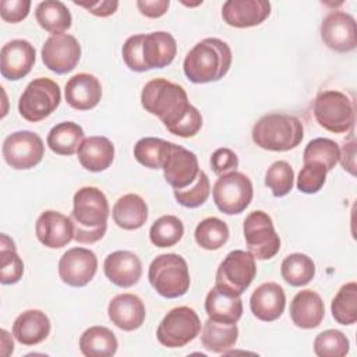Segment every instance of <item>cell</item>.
Wrapping results in <instances>:
<instances>
[{
    "instance_id": "bcb514c9",
    "label": "cell",
    "mask_w": 357,
    "mask_h": 357,
    "mask_svg": "<svg viewBox=\"0 0 357 357\" xmlns=\"http://www.w3.org/2000/svg\"><path fill=\"white\" fill-rule=\"evenodd\" d=\"M209 163H211L212 172L218 176H222L238 167V156L230 148H218L211 155Z\"/></svg>"
},
{
    "instance_id": "74e56055",
    "label": "cell",
    "mask_w": 357,
    "mask_h": 357,
    "mask_svg": "<svg viewBox=\"0 0 357 357\" xmlns=\"http://www.w3.org/2000/svg\"><path fill=\"white\" fill-rule=\"evenodd\" d=\"M333 319L340 325H353L357 321V283L343 284L331 303Z\"/></svg>"
},
{
    "instance_id": "816d5d0a",
    "label": "cell",
    "mask_w": 357,
    "mask_h": 357,
    "mask_svg": "<svg viewBox=\"0 0 357 357\" xmlns=\"http://www.w3.org/2000/svg\"><path fill=\"white\" fill-rule=\"evenodd\" d=\"M1 346H3L1 347V354L3 356H6V353H7L6 349H8L10 354H13V351H14V342H13L11 336L8 335V332L6 329H1Z\"/></svg>"
},
{
    "instance_id": "7402d4cb",
    "label": "cell",
    "mask_w": 357,
    "mask_h": 357,
    "mask_svg": "<svg viewBox=\"0 0 357 357\" xmlns=\"http://www.w3.org/2000/svg\"><path fill=\"white\" fill-rule=\"evenodd\" d=\"M107 315L112 324L119 329L131 332L142 326L146 310L142 300L132 293H121L114 296L107 305Z\"/></svg>"
},
{
    "instance_id": "d590c367",
    "label": "cell",
    "mask_w": 357,
    "mask_h": 357,
    "mask_svg": "<svg viewBox=\"0 0 357 357\" xmlns=\"http://www.w3.org/2000/svg\"><path fill=\"white\" fill-rule=\"evenodd\" d=\"M229 226L219 218L209 216L202 219L194 231L197 244L208 251L222 248L229 240Z\"/></svg>"
},
{
    "instance_id": "5bb4252c",
    "label": "cell",
    "mask_w": 357,
    "mask_h": 357,
    "mask_svg": "<svg viewBox=\"0 0 357 357\" xmlns=\"http://www.w3.org/2000/svg\"><path fill=\"white\" fill-rule=\"evenodd\" d=\"M98 271L95 252L85 247H73L59 259V276L63 283L71 287L86 286Z\"/></svg>"
},
{
    "instance_id": "603a6c76",
    "label": "cell",
    "mask_w": 357,
    "mask_h": 357,
    "mask_svg": "<svg viewBox=\"0 0 357 357\" xmlns=\"http://www.w3.org/2000/svg\"><path fill=\"white\" fill-rule=\"evenodd\" d=\"M286 294L280 284L265 282L259 284L250 297L252 315L264 322L276 321L284 311Z\"/></svg>"
},
{
    "instance_id": "681fc988",
    "label": "cell",
    "mask_w": 357,
    "mask_h": 357,
    "mask_svg": "<svg viewBox=\"0 0 357 357\" xmlns=\"http://www.w3.org/2000/svg\"><path fill=\"white\" fill-rule=\"evenodd\" d=\"M170 6L169 0H138L137 7L139 13L148 18H159L166 14Z\"/></svg>"
},
{
    "instance_id": "277c9868",
    "label": "cell",
    "mask_w": 357,
    "mask_h": 357,
    "mask_svg": "<svg viewBox=\"0 0 357 357\" xmlns=\"http://www.w3.org/2000/svg\"><path fill=\"white\" fill-rule=\"evenodd\" d=\"M251 135L254 144L262 149L286 152L300 145L304 137V127L296 116L269 113L254 124Z\"/></svg>"
},
{
    "instance_id": "ac0fdd59",
    "label": "cell",
    "mask_w": 357,
    "mask_h": 357,
    "mask_svg": "<svg viewBox=\"0 0 357 357\" xmlns=\"http://www.w3.org/2000/svg\"><path fill=\"white\" fill-rule=\"evenodd\" d=\"M35 234L45 247L63 248L74 240V225L70 216L47 209L36 219Z\"/></svg>"
},
{
    "instance_id": "8d00e7d4",
    "label": "cell",
    "mask_w": 357,
    "mask_h": 357,
    "mask_svg": "<svg viewBox=\"0 0 357 357\" xmlns=\"http://www.w3.org/2000/svg\"><path fill=\"white\" fill-rule=\"evenodd\" d=\"M24 273V262L17 254L15 243L6 233L0 236V282L14 284L20 282Z\"/></svg>"
},
{
    "instance_id": "4fadbf2b",
    "label": "cell",
    "mask_w": 357,
    "mask_h": 357,
    "mask_svg": "<svg viewBox=\"0 0 357 357\" xmlns=\"http://www.w3.org/2000/svg\"><path fill=\"white\" fill-rule=\"evenodd\" d=\"M45 67L56 74L73 71L81 59V45L70 33L50 35L40 50Z\"/></svg>"
},
{
    "instance_id": "60d3db41",
    "label": "cell",
    "mask_w": 357,
    "mask_h": 357,
    "mask_svg": "<svg viewBox=\"0 0 357 357\" xmlns=\"http://www.w3.org/2000/svg\"><path fill=\"white\" fill-rule=\"evenodd\" d=\"M312 346L318 357H344L350 350V340L342 331L326 329L315 336Z\"/></svg>"
},
{
    "instance_id": "8992f818",
    "label": "cell",
    "mask_w": 357,
    "mask_h": 357,
    "mask_svg": "<svg viewBox=\"0 0 357 357\" xmlns=\"http://www.w3.org/2000/svg\"><path fill=\"white\" fill-rule=\"evenodd\" d=\"M314 117L326 131L343 134L353 130L356 123V103L347 93L326 89L317 95L314 100Z\"/></svg>"
},
{
    "instance_id": "b9f144b4",
    "label": "cell",
    "mask_w": 357,
    "mask_h": 357,
    "mask_svg": "<svg viewBox=\"0 0 357 357\" xmlns=\"http://www.w3.org/2000/svg\"><path fill=\"white\" fill-rule=\"evenodd\" d=\"M265 185L276 198L287 195L294 185V170L290 163L286 160L273 162L265 172Z\"/></svg>"
},
{
    "instance_id": "44dd1931",
    "label": "cell",
    "mask_w": 357,
    "mask_h": 357,
    "mask_svg": "<svg viewBox=\"0 0 357 357\" xmlns=\"http://www.w3.org/2000/svg\"><path fill=\"white\" fill-rule=\"evenodd\" d=\"M106 278L116 286L128 289L138 283L142 275V262L139 257L127 250L110 252L103 261Z\"/></svg>"
},
{
    "instance_id": "9c48e42d",
    "label": "cell",
    "mask_w": 357,
    "mask_h": 357,
    "mask_svg": "<svg viewBox=\"0 0 357 357\" xmlns=\"http://www.w3.org/2000/svg\"><path fill=\"white\" fill-rule=\"evenodd\" d=\"M213 202L226 215L244 212L252 201L254 188L248 176L233 170L219 176L212 188Z\"/></svg>"
},
{
    "instance_id": "7c38bea8",
    "label": "cell",
    "mask_w": 357,
    "mask_h": 357,
    "mask_svg": "<svg viewBox=\"0 0 357 357\" xmlns=\"http://www.w3.org/2000/svg\"><path fill=\"white\" fill-rule=\"evenodd\" d=\"M1 153L10 167L15 170H28L42 162L45 156V144L33 131H15L4 139Z\"/></svg>"
},
{
    "instance_id": "2e32d148",
    "label": "cell",
    "mask_w": 357,
    "mask_h": 357,
    "mask_svg": "<svg viewBox=\"0 0 357 357\" xmlns=\"http://www.w3.org/2000/svg\"><path fill=\"white\" fill-rule=\"evenodd\" d=\"M162 169L166 183L173 187V190L191 185L201 170L197 155L174 142H172L170 152Z\"/></svg>"
},
{
    "instance_id": "7bdbcfd3",
    "label": "cell",
    "mask_w": 357,
    "mask_h": 357,
    "mask_svg": "<svg viewBox=\"0 0 357 357\" xmlns=\"http://www.w3.org/2000/svg\"><path fill=\"white\" fill-rule=\"evenodd\" d=\"M211 194V183L204 170H199L195 181L188 185L187 188L181 190H173V195L184 208H198L205 204Z\"/></svg>"
},
{
    "instance_id": "ee69618b",
    "label": "cell",
    "mask_w": 357,
    "mask_h": 357,
    "mask_svg": "<svg viewBox=\"0 0 357 357\" xmlns=\"http://www.w3.org/2000/svg\"><path fill=\"white\" fill-rule=\"evenodd\" d=\"M328 170L317 162L304 163L297 176V188L304 194H317L326 181Z\"/></svg>"
},
{
    "instance_id": "484cf974",
    "label": "cell",
    "mask_w": 357,
    "mask_h": 357,
    "mask_svg": "<svg viewBox=\"0 0 357 357\" xmlns=\"http://www.w3.org/2000/svg\"><path fill=\"white\" fill-rule=\"evenodd\" d=\"M205 312L215 322L237 324L243 315V300L215 284L205 297Z\"/></svg>"
},
{
    "instance_id": "ffe728a7",
    "label": "cell",
    "mask_w": 357,
    "mask_h": 357,
    "mask_svg": "<svg viewBox=\"0 0 357 357\" xmlns=\"http://www.w3.org/2000/svg\"><path fill=\"white\" fill-rule=\"evenodd\" d=\"M269 14L271 3L266 0H227L222 6V18L233 28L257 26Z\"/></svg>"
},
{
    "instance_id": "83f0119b",
    "label": "cell",
    "mask_w": 357,
    "mask_h": 357,
    "mask_svg": "<svg viewBox=\"0 0 357 357\" xmlns=\"http://www.w3.org/2000/svg\"><path fill=\"white\" fill-rule=\"evenodd\" d=\"M52 325L49 317L40 310H26L21 312L13 324L15 340L24 346L42 343L50 333Z\"/></svg>"
},
{
    "instance_id": "ab89813d",
    "label": "cell",
    "mask_w": 357,
    "mask_h": 357,
    "mask_svg": "<svg viewBox=\"0 0 357 357\" xmlns=\"http://www.w3.org/2000/svg\"><path fill=\"white\" fill-rule=\"evenodd\" d=\"M340 148L331 138H314L311 139L303 152V162L321 163L328 172H331L339 162Z\"/></svg>"
},
{
    "instance_id": "7a4b0ae2",
    "label": "cell",
    "mask_w": 357,
    "mask_h": 357,
    "mask_svg": "<svg viewBox=\"0 0 357 357\" xmlns=\"http://www.w3.org/2000/svg\"><path fill=\"white\" fill-rule=\"evenodd\" d=\"M110 206L106 195L98 187H81L73 198L70 215L74 225V240L79 244H93L103 238L107 230Z\"/></svg>"
},
{
    "instance_id": "cb8c5ba5",
    "label": "cell",
    "mask_w": 357,
    "mask_h": 357,
    "mask_svg": "<svg viewBox=\"0 0 357 357\" xmlns=\"http://www.w3.org/2000/svg\"><path fill=\"white\" fill-rule=\"evenodd\" d=\"M64 98L75 110H91L102 99L100 81L89 73H78L66 82Z\"/></svg>"
},
{
    "instance_id": "e575fe53",
    "label": "cell",
    "mask_w": 357,
    "mask_h": 357,
    "mask_svg": "<svg viewBox=\"0 0 357 357\" xmlns=\"http://www.w3.org/2000/svg\"><path fill=\"white\" fill-rule=\"evenodd\" d=\"M172 142L156 137H144L134 145L135 160L148 169H162L170 152Z\"/></svg>"
},
{
    "instance_id": "6da1fadb",
    "label": "cell",
    "mask_w": 357,
    "mask_h": 357,
    "mask_svg": "<svg viewBox=\"0 0 357 357\" xmlns=\"http://www.w3.org/2000/svg\"><path fill=\"white\" fill-rule=\"evenodd\" d=\"M141 105L177 137H194L202 127V116L190 103L185 89L166 78H153L144 85Z\"/></svg>"
},
{
    "instance_id": "d6a6232c",
    "label": "cell",
    "mask_w": 357,
    "mask_h": 357,
    "mask_svg": "<svg viewBox=\"0 0 357 357\" xmlns=\"http://www.w3.org/2000/svg\"><path fill=\"white\" fill-rule=\"evenodd\" d=\"M36 22L45 31L52 35L64 33L71 28L73 17L70 10L63 1L59 0H45L40 1L35 8Z\"/></svg>"
},
{
    "instance_id": "1f68e13d",
    "label": "cell",
    "mask_w": 357,
    "mask_h": 357,
    "mask_svg": "<svg viewBox=\"0 0 357 357\" xmlns=\"http://www.w3.org/2000/svg\"><path fill=\"white\" fill-rule=\"evenodd\" d=\"M82 141L84 130L74 121H61L53 126L46 138V144L50 151L61 156L74 155Z\"/></svg>"
},
{
    "instance_id": "f35d334b",
    "label": "cell",
    "mask_w": 357,
    "mask_h": 357,
    "mask_svg": "<svg viewBox=\"0 0 357 357\" xmlns=\"http://www.w3.org/2000/svg\"><path fill=\"white\" fill-rule=\"evenodd\" d=\"M184 234L183 222L174 215H163L149 229V240L155 247L167 248L177 244Z\"/></svg>"
},
{
    "instance_id": "4dcf8cb0",
    "label": "cell",
    "mask_w": 357,
    "mask_h": 357,
    "mask_svg": "<svg viewBox=\"0 0 357 357\" xmlns=\"http://www.w3.org/2000/svg\"><path fill=\"white\" fill-rule=\"evenodd\" d=\"M238 339V328L237 324H222L215 322L212 319H206L204 322L201 343L205 350L218 354H226L230 349H233Z\"/></svg>"
},
{
    "instance_id": "9a60e30c",
    "label": "cell",
    "mask_w": 357,
    "mask_h": 357,
    "mask_svg": "<svg viewBox=\"0 0 357 357\" xmlns=\"http://www.w3.org/2000/svg\"><path fill=\"white\" fill-rule=\"evenodd\" d=\"M319 33L324 45L337 53L351 52L357 46L356 20L349 13H329L321 22Z\"/></svg>"
},
{
    "instance_id": "f546056e",
    "label": "cell",
    "mask_w": 357,
    "mask_h": 357,
    "mask_svg": "<svg viewBox=\"0 0 357 357\" xmlns=\"http://www.w3.org/2000/svg\"><path fill=\"white\" fill-rule=\"evenodd\" d=\"M78 346L86 357H112L117 351L119 342L109 328L95 325L82 332Z\"/></svg>"
},
{
    "instance_id": "f907efd6",
    "label": "cell",
    "mask_w": 357,
    "mask_h": 357,
    "mask_svg": "<svg viewBox=\"0 0 357 357\" xmlns=\"http://www.w3.org/2000/svg\"><path fill=\"white\" fill-rule=\"evenodd\" d=\"M339 162L342 163L343 169L347 170L350 174H356V141L351 139L350 142H344L343 148L340 149Z\"/></svg>"
},
{
    "instance_id": "836d02e7",
    "label": "cell",
    "mask_w": 357,
    "mask_h": 357,
    "mask_svg": "<svg viewBox=\"0 0 357 357\" xmlns=\"http://www.w3.org/2000/svg\"><path fill=\"white\" fill-rule=\"evenodd\" d=\"M280 275L290 286H305L315 276V262L307 254L293 252L282 261Z\"/></svg>"
},
{
    "instance_id": "4316f807",
    "label": "cell",
    "mask_w": 357,
    "mask_h": 357,
    "mask_svg": "<svg viewBox=\"0 0 357 357\" xmlns=\"http://www.w3.org/2000/svg\"><path fill=\"white\" fill-rule=\"evenodd\" d=\"M78 162L92 173H99L110 167L114 160V145L103 135H91L84 138L78 151Z\"/></svg>"
},
{
    "instance_id": "d4e9b609",
    "label": "cell",
    "mask_w": 357,
    "mask_h": 357,
    "mask_svg": "<svg viewBox=\"0 0 357 357\" xmlns=\"http://www.w3.org/2000/svg\"><path fill=\"white\" fill-rule=\"evenodd\" d=\"M290 318L297 328L314 329L325 317V305L321 296L310 289L300 290L290 301Z\"/></svg>"
},
{
    "instance_id": "ba28073f",
    "label": "cell",
    "mask_w": 357,
    "mask_h": 357,
    "mask_svg": "<svg viewBox=\"0 0 357 357\" xmlns=\"http://www.w3.org/2000/svg\"><path fill=\"white\" fill-rule=\"evenodd\" d=\"M201 332V319L195 310L187 305L172 308L160 321L156 337L167 349L184 347Z\"/></svg>"
},
{
    "instance_id": "f1b7e54d",
    "label": "cell",
    "mask_w": 357,
    "mask_h": 357,
    "mask_svg": "<svg viewBox=\"0 0 357 357\" xmlns=\"http://www.w3.org/2000/svg\"><path fill=\"white\" fill-rule=\"evenodd\" d=\"M112 218L120 229L137 230L148 220V205L138 194H124L114 202Z\"/></svg>"
},
{
    "instance_id": "d6986e66",
    "label": "cell",
    "mask_w": 357,
    "mask_h": 357,
    "mask_svg": "<svg viewBox=\"0 0 357 357\" xmlns=\"http://www.w3.org/2000/svg\"><path fill=\"white\" fill-rule=\"evenodd\" d=\"M177 53V42L174 36L166 31L142 33L141 61L145 68H163L172 64Z\"/></svg>"
},
{
    "instance_id": "5b68a950",
    "label": "cell",
    "mask_w": 357,
    "mask_h": 357,
    "mask_svg": "<svg viewBox=\"0 0 357 357\" xmlns=\"http://www.w3.org/2000/svg\"><path fill=\"white\" fill-rule=\"evenodd\" d=\"M148 279L156 293L165 298L184 296L191 284L187 261L174 252L158 255L149 265Z\"/></svg>"
},
{
    "instance_id": "c3c4849f",
    "label": "cell",
    "mask_w": 357,
    "mask_h": 357,
    "mask_svg": "<svg viewBox=\"0 0 357 357\" xmlns=\"http://www.w3.org/2000/svg\"><path fill=\"white\" fill-rule=\"evenodd\" d=\"M74 4L84 7L91 14L96 17H109L113 15L119 8L117 0H96V1H75Z\"/></svg>"
},
{
    "instance_id": "f6af8a7d",
    "label": "cell",
    "mask_w": 357,
    "mask_h": 357,
    "mask_svg": "<svg viewBox=\"0 0 357 357\" xmlns=\"http://www.w3.org/2000/svg\"><path fill=\"white\" fill-rule=\"evenodd\" d=\"M141 40L142 33L131 35L126 39L121 47V56L124 60V64L135 73H145V68L141 61Z\"/></svg>"
},
{
    "instance_id": "30bf717a",
    "label": "cell",
    "mask_w": 357,
    "mask_h": 357,
    "mask_svg": "<svg viewBox=\"0 0 357 357\" xmlns=\"http://www.w3.org/2000/svg\"><path fill=\"white\" fill-rule=\"evenodd\" d=\"M243 233L247 248L255 259H271L280 250V237L272 218L264 211H252L245 216Z\"/></svg>"
},
{
    "instance_id": "e0dca14e",
    "label": "cell",
    "mask_w": 357,
    "mask_h": 357,
    "mask_svg": "<svg viewBox=\"0 0 357 357\" xmlns=\"http://www.w3.org/2000/svg\"><path fill=\"white\" fill-rule=\"evenodd\" d=\"M36 60L33 45L25 39H13L3 45L0 52V73L8 81L26 77Z\"/></svg>"
},
{
    "instance_id": "8fae6325",
    "label": "cell",
    "mask_w": 357,
    "mask_h": 357,
    "mask_svg": "<svg viewBox=\"0 0 357 357\" xmlns=\"http://www.w3.org/2000/svg\"><path fill=\"white\" fill-rule=\"evenodd\" d=\"M255 275L257 264L252 254L244 250H233L219 264L215 284L236 296H241L250 287Z\"/></svg>"
},
{
    "instance_id": "52a82bcc",
    "label": "cell",
    "mask_w": 357,
    "mask_h": 357,
    "mask_svg": "<svg viewBox=\"0 0 357 357\" xmlns=\"http://www.w3.org/2000/svg\"><path fill=\"white\" fill-rule=\"evenodd\" d=\"M61 102V91L57 82L39 77L32 79L18 100V112L22 119L36 123L49 117Z\"/></svg>"
},
{
    "instance_id": "3957f363",
    "label": "cell",
    "mask_w": 357,
    "mask_h": 357,
    "mask_svg": "<svg viewBox=\"0 0 357 357\" xmlns=\"http://www.w3.org/2000/svg\"><path fill=\"white\" fill-rule=\"evenodd\" d=\"M233 60L230 46L219 38H205L185 54L183 71L192 84H208L222 79Z\"/></svg>"
},
{
    "instance_id": "7dc6e473",
    "label": "cell",
    "mask_w": 357,
    "mask_h": 357,
    "mask_svg": "<svg viewBox=\"0 0 357 357\" xmlns=\"http://www.w3.org/2000/svg\"><path fill=\"white\" fill-rule=\"evenodd\" d=\"M31 1L29 0H1L0 1V15L6 22H20L25 20L29 14Z\"/></svg>"
}]
</instances>
